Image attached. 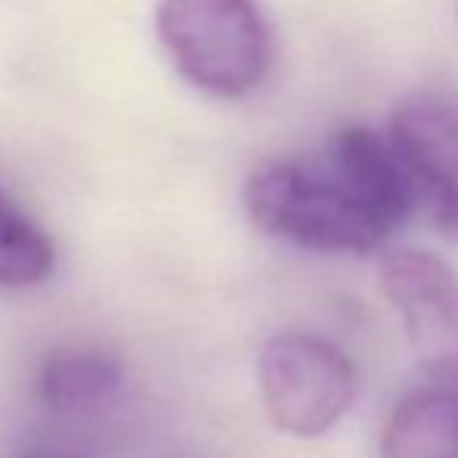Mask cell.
Here are the masks:
<instances>
[{"mask_svg": "<svg viewBox=\"0 0 458 458\" xmlns=\"http://www.w3.org/2000/svg\"><path fill=\"white\" fill-rule=\"evenodd\" d=\"M262 405L281 434L325 437L359 396V377L334 344L312 334H277L256 359Z\"/></svg>", "mask_w": 458, "mask_h": 458, "instance_id": "3", "label": "cell"}, {"mask_svg": "<svg viewBox=\"0 0 458 458\" xmlns=\"http://www.w3.org/2000/svg\"><path fill=\"white\" fill-rule=\"evenodd\" d=\"M157 38L187 85L218 100L253 94L272 69L259 0H159Z\"/></svg>", "mask_w": 458, "mask_h": 458, "instance_id": "2", "label": "cell"}, {"mask_svg": "<svg viewBox=\"0 0 458 458\" xmlns=\"http://www.w3.org/2000/svg\"><path fill=\"white\" fill-rule=\"evenodd\" d=\"M56 268V247L50 234L0 191V287L25 290L44 284Z\"/></svg>", "mask_w": 458, "mask_h": 458, "instance_id": "9", "label": "cell"}, {"mask_svg": "<svg viewBox=\"0 0 458 458\" xmlns=\"http://www.w3.org/2000/svg\"><path fill=\"white\" fill-rule=\"evenodd\" d=\"M384 458H458V390H421L386 418Z\"/></svg>", "mask_w": 458, "mask_h": 458, "instance_id": "8", "label": "cell"}, {"mask_svg": "<svg viewBox=\"0 0 458 458\" xmlns=\"http://www.w3.org/2000/svg\"><path fill=\"white\" fill-rule=\"evenodd\" d=\"M19 458H88L75 449H66V446H50V443H38V446H29Z\"/></svg>", "mask_w": 458, "mask_h": 458, "instance_id": "10", "label": "cell"}, {"mask_svg": "<svg viewBox=\"0 0 458 458\" xmlns=\"http://www.w3.org/2000/svg\"><path fill=\"white\" fill-rule=\"evenodd\" d=\"M384 296L399 312L418 362L458 377V275L430 250H386L377 262Z\"/></svg>", "mask_w": 458, "mask_h": 458, "instance_id": "4", "label": "cell"}, {"mask_svg": "<svg viewBox=\"0 0 458 458\" xmlns=\"http://www.w3.org/2000/svg\"><path fill=\"white\" fill-rule=\"evenodd\" d=\"M437 231L458 243V103L418 94L396 109L390 134Z\"/></svg>", "mask_w": 458, "mask_h": 458, "instance_id": "5", "label": "cell"}, {"mask_svg": "<svg viewBox=\"0 0 458 458\" xmlns=\"http://www.w3.org/2000/svg\"><path fill=\"white\" fill-rule=\"evenodd\" d=\"M122 362L97 346H63L50 352L38 374V396L56 415L100 409L122 390Z\"/></svg>", "mask_w": 458, "mask_h": 458, "instance_id": "7", "label": "cell"}, {"mask_svg": "<svg viewBox=\"0 0 458 458\" xmlns=\"http://www.w3.org/2000/svg\"><path fill=\"white\" fill-rule=\"evenodd\" d=\"M243 206L262 234L312 253L365 256L390 237L325 157L259 165L247 178Z\"/></svg>", "mask_w": 458, "mask_h": 458, "instance_id": "1", "label": "cell"}, {"mask_svg": "<svg viewBox=\"0 0 458 458\" xmlns=\"http://www.w3.org/2000/svg\"><path fill=\"white\" fill-rule=\"evenodd\" d=\"M321 157L390 234L415 212V187L386 134L365 125H346L327 140Z\"/></svg>", "mask_w": 458, "mask_h": 458, "instance_id": "6", "label": "cell"}, {"mask_svg": "<svg viewBox=\"0 0 458 458\" xmlns=\"http://www.w3.org/2000/svg\"><path fill=\"white\" fill-rule=\"evenodd\" d=\"M455 16H458V0H455Z\"/></svg>", "mask_w": 458, "mask_h": 458, "instance_id": "11", "label": "cell"}]
</instances>
